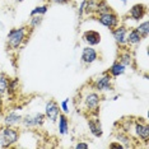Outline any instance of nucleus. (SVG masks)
I'll use <instances>...</instances> for the list:
<instances>
[{"label": "nucleus", "mask_w": 149, "mask_h": 149, "mask_svg": "<svg viewBox=\"0 0 149 149\" xmlns=\"http://www.w3.org/2000/svg\"><path fill=\"white\" fill-rule=\"evenodd\" d=\"M47 10H49V4H45V5H38L36 6L33 10L29 13V15L33 17V15H45Z\"/></svg>", "instance_id": "5701e85b"}, {"label": "nucleus", "mask_w": 149, "mask_h": 149, "mask_svg": "<svg viewBox=\"0 0 149 149\" xmlns=\"http://www.w3.org/2000/svg\"><path fill=\"white\" fill-rule=\"evenodd\" d=\"M116 138H117V141L120 144H123L124 148H130L133 147L131 145V139L130 136L127 135V133H117L116 134Z\"/></svg>", "instance_id": "6ab92c4d"}, {"label": "nucleus", "mask_w": 149, "mask_h": 149, "mask_svg": "<svg viewBox=\"0 0 149 149\" xmlns=\"http://www.w3.org/2000/svg\"><path fill=\"white\" fill-rule=\"evenodd\" d=\"M42 22H43V15H33L31 17V19L28 22V27L32 31H35L36 28H38L42 24Z\"/></svg>", "instance_id": "aec40b11"}, {"label": "nucleus", "mask_w": 149, "mask_h": 149, "mask_svg": "<svg viewBox=\"0 0 149 149\" xmlns=\"http://www.w3.org/2000/svg\"><path fill=\"white\" fill-rule=\"evenodd\" d=\"M15 3H21V1H23V0H14Z\"/></svg>", "instance_id": "c85d7f7f"}, {"label": "nucleus", "mask_w": 149, "mask_h": 149, "mask_svg": "<svg viewBox=\"0 0 149 149\" xmlns=\"http://www.w3.org/2000/svg\"><path fill=\"white\" fill-rule=\"evenodd\" d=\"M97 21L100 22L103 27L111 29V31H112L115 27H117L118 24H120V18H118V15L113 10L97 14Z\"/></svg>", "instance_id": "423d86ee"}, {"label": "nucleus", "mask_w": 149, "mask_h": 149, "mask_svg": "<svg viewBox=\"0 0 149 149\" xmlns=\"http://www.w3.org/2000/svg\"><path fill=\"white\" fill-rule=\"evenodd\" d=\"M22 115H19L15 111H12V112L6 113L4 117V124L6 126H17L22 123Z\"/></svg>", "instance_id": "dca6fc26"}, {"label": "nucleus", "mask_w": 149, "mask_h": 149, "mask_svg": "<svg viewBox=\"0 0 149 149\" xmlns=\"http://www.w3.org/2000/svg\"><path fill=\"white\" fill-rule=\"evenodd\" d=\"M101 101H102V96L100 92L97 91H91L87 92L82 98V103L87 112H89V115H98L101 106Z\"/></svg>", "instance_id": "7ed1b4c3"}, {"label": "nucleus", "mask_w": 149, "mask_h": 149, "mask_svg": "<svg viewBox=\"0 0 149 149\" xmlns=\"http://www.w3.org/2000/svg\"><path fill=\"white\" fill-rule=\"evenodd\" d=\"M88 127H89V131L93 136L102 138V135H103L102 125H101V121L97 115H92V117L88 118Z\"/></svg>", "instance_id": "f8f14e48"}, {"label": "nucleus", "mask_w": 149, "mask_h": 149, "mask_svg": "<svg viewBox=\"0 0 149 149\" xmlns=\"http://www.w3.org/2000/svg\"><path fill=\"white\" fill-rule=\"evenodd\" d=\"M117 60L120 61L125 68H136V63H135V56L133 51L129 49L127 46L118 47V54H117Z\"/></svg>", "instance_id": "0eeeda50"}, {"label": "nucleus", "mask_w": 149, "mask_h": 149, "mask_svg": "<svg viewBox=\"0 0 149 149\" xmlns=\"http://www.w3.org/2000/svg\"><path fill=\"white\" fill-rule=\"evenodd\" d=\"M138 29V32L143 36V38H148V33H149V23L148 21H144V22H140L138 27H135Z\"/></svg>", "instance_id": "4be33fe9"}, {"label": "nucleus", "mask_w": 149, "mask_h": 149, "mask_svg": "<svg viewBox=\"0 0 149 149\" xmlns=\"http://www.w3.org/2000/svg\"><path fill=\"white\" fill-rule=\"evenodd\" d=\"M9 78L5 75V74L0 73V96L8 92V88H9Z\"/></svg>", "instance_id": "412c9836"}, {"label": "nucleus", "mask_w": 149, "mask_h": 149, "mask_svg": "<svg viewBox=\"0 0 149 149\" xmlns=\"http://www.w3.org/2000/svg\"><path fill=\"white\" fill-rule=\"evenodd\" d=\"M133 130L135 131V135H136L138 139H140L141 141H144V143L148 144V141H149V125L144 118H138V120L135 121Z\"/></svg>", "instance_id": "6e6552de"}, {"label": "nucleus", "mask_w": 149, "mask_h": 149, "mask_svg": "<svg viewBox=\"0 0 149 149\" xmlns=\"http://www.w3.org/2000/svg\"><path fill=\"white\" fill-rule=\"evenodd\" d=\"M57 120H59V124H57V127H59V134L60 135L69 134V118H68L66 113L60 112Z\"/></svg>", "instance_id": "f3484780"}, {"label": "nucleus", "mask_w": 149, "mask_h": 149, "mask_svg": "<svg viewBox=\"0 0 149 149\" xmlns=\"http://www.w3.org/2000/svg\"><path fill=\"white\" fill-rule=\"evenodd\" d=\"M126 35H127V27L124 24H118L112 29V37L118 47L126 46Z\"/></svg>", "instance_id": "9d476101"}, {"label": "nucleus", "mask_w": 149, "mask_h": 149, "mask_svg": "<svg viewBox=\"0 0 149 149\" xmlns=\"http://www.w3.org/2000/svg\"><path fill=\"white\" fill-rule=\"evenodd\" d=\"M123 1V4H127V0H121Z\"/></svg>", "instance_id": "cd10ccee"}, {"label": "nucleus", "mask_w": 149, "mask_h": 149, "mask_svg": "<svg viewBox=\"0 0 149 149\" xmlns=\"http://www.w3.org/2000/svg\"><path fill=\"white\" fill-rule=\"evenodd\" d=\"M107 72L111 74V77H112V78H117V77L125 74V72H126V68H125L123 64L118 61V60H116V61L112 63V65L108 68Z\"/></svg>", "instance_id": "a211bd4d"}, {"label": "nucleus", "mask_w": 149, "mask_h": 149, "mask_svg": "<svg viewBox=\"0 0 149 149\" xmlns=\"http://www.w3.org/2000/svg\"><path fill=\"white\" fill-rule=\"evenodd\" d=\"M80 60L84 65H91L94 61L98 60V52L96 49H93V46H86L82 51V56Z\"/></svg>", "instance_id": "9b49d317"}, {"label": "nucleus", "mask_w": 149, "mask_h": 149, "mask_svg": "<svg viewBox=\"0 0 149 149\" xmlns=\"http://www.w3.org/2000/svg\"><path fill=\"white\" fill-rule=\"evenodd\" d=\"M91 87L100 93L111 92V91H113V78L111 77V74L108 72H104L101 77L94 79V82L91 84Z\"/></svg>", "instance_id": "20e7f679"}, {"label": "nucleus", "mask_w": 149, "mask_h": 149, "mask_svg": "<svg viewBox=\"0 0 149 149\" xmlns=\"http://www.w3.org/2000/svg\"><path fill=\"white\" fill-rule=\"evenodd\" d=\"M143 36L138 32L136 28H133L130 31H127L126 35V46L127 47H133V46H138L143 42Z\"/></svg>", "instance_id": "4468645a"}, {"label": "nucleus", "mask_w": 149, "mask_h": 149, "mask_svg": "<svg viewBox=\"0 0 149 149\" xmlns=\"http://www.w3.org/2000/svg\"><path fill=\"white\" fill-rule=\"evenodd\" d=\"M110 148H117V149H124V147H123V144H120L117 141V143H111L110 144Z\"/></svg>", "instance_id": "a878e982"}, {"label": "nucleus", "mask_w": 149, "mask_h": 149, "mask_svg": "<svg viewBox=\"0 0 149 149\" xmlns=\"http://www.w3.org/2000/svg\"><path fill=\"white\" fill-rule=\"evenodd\" d=\"M52 3H56V4H66V3H69L70 0H51Z\"/></svg>", "instance_id": "bb28decb"}, {"label": "nucleus", "mask_w": 149, "mask_h": 149, "mask_svg": "<svg viewBox=\"0 0 149 149\" xmlns=\"http://www.w3.org/2000/svg\"><path fill=\"white\" fill-rule=\"evenodd\" d=\"M83 41L87 43L88 46H97L101 43V35L100 32L89 29L83 33Z\"/></svg>", "instance_id": "2eb2a0df"}, {"label": "nucleus", "mask_w": 149, "mask_h": 149, "mask_svg": "<svg viewBox=\"0 0 149 149\" xmlns=\"http://www.w3.org/2000/svg\"><path fill=\"white\" fill-rule=\"evenodd\" d=\"M59 106H60V110H61L64 113H68L69 112V98H65Z\"/></svg>", "instance_id": "b1692460"}, {"label": "nucleus", "mask_w": 149, "mask_h": 149, "mask_svg": "<svg viewBox=\"0 0 149 149\" xmlns=\"http://www.w3.org/2000/svg\"><path fill=\"white\" fill-rule=\"evenodd\" d=\"M145 15H147V5L145 4H140V3L134 4L129 10V17L136 22H140Z\"/></svg>", "instance_id": "ddd939ff"}, {"label": "nucleus", "mask_w": 149, "mask_h": 149, "mask_svg": "<svg viewBox=\"0 0 149 149\" xmlns=\"http://www.w3.org/2000/svg\"><path fill=\"white\" fill-rule=\"evenodd\" d=\"M45 120H46L45 113L35 112V113H28V115H26V116H23L21 124L26 129H37V127L42 126Z\"/></svg>", "instance_id": "39448f33"}, {"label": "nucleus", "mask_w": 149, "mask_h": 149, "mask_svg": "<svg viewBox=\"0 0 149 149\" xmlns=\"http://www.w3.org/2000/svg\"><path fill=\"white\" fill-rule=\"evenodd\" d=\"M88 148H89V144L84 143V141H79V143L75 145V149H88Z\"/></svg>", "instance_id": "393cba45"}, {"label": "nucleus", "mask_w": 149, "mask_h": 149, "mask_svg": "<svg viewBox=\"0 0 149 149\" xmlns=\"http://www.w3.org/2000/svg\"><path fill=\"white\" fill-rule=\"evenodd\" d=\"M60 112H61L60 106H59V103H57L55 100H50L49 102L46 103V106H45V117H46V120L50 121V123H56Z\"/></svg>", "instance_id": "1a4fd4ad"}, {"label": "nucleus", "mask_w": 149, "mask_h": 149, "mask_svg": "<svg viewBox=\"0 0 149 149\" xmlns=\"http://www.w3.org/2000/svg\"><path fill=\"white\" fill-rule=\"evenodd\" d=\"M0 129H1V126H0Z\"/></svg>", "instance_id": "c756f323"}, {"label": "nucleus", "mask_w": 149, "mask_h": 149, "mask_svg": "<svg viewBox=\"0 0 149 149\" xmlns=\"http://www.w3.org/2000/svg\"><path fill=\"white\" fill-rule=\"evenodd\" d=\"M32 29L28 27V24L18 27V28H12L6 36V46L9 47V50H13V51L19 50L29 38Z\"/></svg>", "instance_id": "f257e3e1"}, {"label": "nucleus", "mask_w": 149, "mask_h": 149, "mask_svg": "<svg viewBox=\"0 0 149 149\" xmlns=\"http://www.w3.org/2000/svg\"><path fill=\"white\" fill-rule=\"evenodd\" d=\"M21 133L15 126H1L0 129V147L13 148L18 143Z\"/></svg>", "instance_id": "f03ea898"}]
</instances>
